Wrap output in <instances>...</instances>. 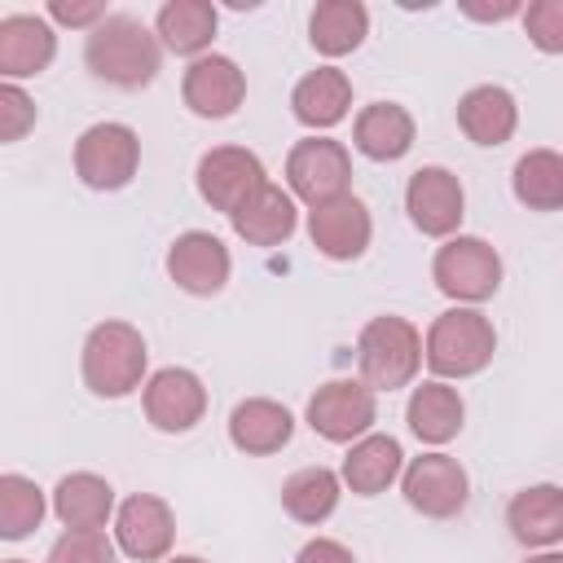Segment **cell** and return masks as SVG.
<instances>
[{
    "label": "cell",
    "mask_w": 563,
    "mask_h": 563,
    "mask_svg": "<svg viewBox=\"0 0 563 563\" xmlns=\"http://www.w3.org/2000/svg\"><path fill=\"white\" fill-rule=\"evenodd\" d=\"M290 435H295L290 409L268 396H251V400L233 405V413H229V440H233V449H242L251 457H268V453L286 449Z\"/></svg>",
    "instance_id": "obj_19"
},
{
    "label": "cell",
    "mask_w": 563,
    "mask_h": 563,
    "mask_svg": "<svg viewBox=\"0 0 563 563\" xmlns=\"http://www.w3.org/2000/svg\"><path fill=\"white\" fill-rule=\"evenodd\" d=\"M48 563H114V541L101 528H66L53 541Z\"/></svg>",
    "instance_id": "obj_32"
},
{
    "label": "cell",
    "mask_w": 563,
    "mask_h": 563,
    "mask_svg": "<svg viewBox=\"0 0 563 563\" xmlns=\"http://www.w3.org/2000/svg\"><path fill=\"white\" fill-rule=\"evenodd\" d=\"M180 97L198 119H229L246 97V75L238 70L233 57L202 53L189 62V70L180 79Z\"/></svg>",
    "instance_id": "obj_16"
},
{
    "label": "cell",
    "mask_w": 563,
    "mask_h": 563,
    "mask_svg": "<svg viewBox=\"0 0 563 563\" xmlns=\"http://www.w3.org/2000/svg\"><path fill=\"white\" fill-rule=\"evenodd\" d=\"M48 501L44 488L26 475H0V541H22L40 528Z\"/></svg>",
    "instance_id": "obj_31"
},
{
    "label": "cell",
    "mask_w": 563,
    "mask_h": 563,
    "mask_svg": "<svg viewBox=\"0 0 563 563\" xmlns=\"http://www.w3.org/2000/svg\"><path fill=\"white\" fill-rule=\"evenodd\" d=\"M290 110L303 128H334L352 110V79L339 66H317L295 84Z\"/></svg>",
    "instance_id": "obj_22"
},
{
    "label": "cell",
    "mask_w": 563,
    "mask_h": 563,
    "mask_svg": "<svg viewBox=\"0 0 563 563\" xmlns=\"http://www.w3.org/2000/svg\"><path fill=\"white\" fill-rule=\"evenodd\" d=\"M53 515L66 528H106V519L114 515V488H110V479H101L92 471L62 475L57 488H53Z\"/></svg>",
    "instance_id": "obj_27"
},
{
    "label": "cell",
    "mask_w": 563,
    "mask_h": 563,
    "mask_svg": "<svg viewBox=\"0 0 563 563\" xmlns=\"http://www.w3.org/2000/svg\"><path fill=\"white\" fill-rule=\"evenodd\" d=\"M431 277L435 286L457 299V303H484L497 295L501 286V255L484 242V238H449L440 251H435V264H431Z\"/></svg>",
    "instance_id": "obj_6"
},
{
    "label": "cell",
    "mask_w": 563,
    "mask_h": 563,
    "mask_svg": "<svg viewBox=\"0 0 563 563\" xmlns=\"http://www.w3.org/2000/svg\"><path fill=\"white\" fill-rule=\"evenodd\" d=\"M405 211L418 233L427 238H453L466 216L462 180L449 167H418L405 185Z\"/></svg>",
    "instance_id": "obj_11"
},
{
    "label": "cell",
    "mask_w": 563,
    "mask_h": 563,
    "mask_svg": "<svg viewBox=\"0 0 563 563\" xmlns=\"http://www.w3.org/2000/svg\"><path fill=\"white\" fill-rule=\"evenodd\" d=\"M369 233H374V220H369V207L356 194H339V198L308 211V238L325 260L343 264V260L365 255Z\"/></svg>",
    "instance_id": "obj_14"
},
{
    "label": "cell",
    "mask_w": 563,
    "mask_h": 563,
    "mask_svg": "<svg viewBox=\"0 0 563 563\" xmlns=\"http://www.w3.org/2000/svg\"><path fill=\"white\" fill-rule=\"evenodd\" d=\"M176 541V515L163 497L154 493H132L128 501H119L114 510V545L136 559V563H158L167 559Z\"/></svg>",
    "instance_id": "obj_12"
},
{
    "label": "cell",
    "mask_w": 563,
    "mask_h": 563,
    "mask_svg": "<svg viewBox=\"0 0 563 563\" xmlns=\"http://www.w3.org/2000/svg\"><path fill=\"white\" fill-rule=\"evenodd\" d=\"M497 352V330L479 308H449L431 321L427 339H422V361L431 365V374L444 378H471L479 369H488Z\"/></svg>",
    "instance_id": "obj_2"
},
{
    "label": "cell",
    "mask_w": 563,
    "mask_h": 563,
    "mask_svg": "<svg viewBox=\"0 0 563 563\" xmlns=\"http://www.w3.org/2000/svg\"><path fill=\"white\" fill-rule=\"evenodd\" d=\"M528 563H563V554H554V550H545V554H532Z\"/></svg>",
    "instance_id": "obj_38"
},
{
    "label": "cell",
    "mask_w": 563,
    "mask_h": 563,
    "mask_svg": "<svg viewBox=\"0 0 563 563\" xmlns=\"http://www.w3.org/2000/svg\"><path fill=\"white\" fill-rule=\"evenodd\" d=\"M136 167H141V136L128 123H92L75 141V176L97 194L123 189L136 176Z\"/></svg>",
    "instance_id": "obj_5"
},
{
    "label": "cell",
    "mask_w": 563,
    "mask_h": 563,
    "mask_svg": "<svg viewBox=\"0 0 563 563\" xmlns=\"http://www.w3.org/2000/svg\"><path fill=\"white\" fill-rule=\"evenodd\" d=\"M48 18L62 22V26H97L106 18V4H66V0H53L48 4Z\"/></svg>",
    "instance_id": "obj_36"
},
{
    "label": "cell",
    "mask_w": 563,
    "mask_h": 563,
    "mask_svg": "<svg viewBox=\"0 0 563 563\" xmlns=\"http://www.w3.org/2000/svg\"><path fill=\"white\" fill-rule=\"evenodd\" d=\"M405 418H409V431H413L422 444H449V440L462 431L466 405H462L457 387H449V383H440V378H427L422 387L409 391Z\"/></svg>",
    "instance_id": "obj_24"
},
{
    "label": "cell",
    "mask_w": 563,
    "mask_h": 563,
    "mask_svg": "<svg viewBox=\"0 0 563 563\" xmlns=\"http://www.w3.org/2000/svg\"><path fill=\"white\" fill-rule=\"evenodd\" d=\"M356 361H361V383L369 391L409 387L413 374L422 369V334L405 317H391V312L374 317L356 339Z\"/></svg>",
    "instance_id": "obj_4"
},
{
    "label": "cell",
    "mask_w": 563,
    "mask_h": 563,
    "mask_svg": "<svg viewBox=\"0 0 563 563\" xmlns=\"http://www.w3.org/2000/svg\"><path fill=\"white\" fill-rule=\"evenodd\" d=\"M216 4L211 0H167L154 18V40L180 57H202L216 40Z\"/></svg>",
    "instance_id": "obj_25"
},
{
    "label": "cell",
    "mask_w": 563,
    "mask_h": 563,
    "mask_svg": "<svg viewBox=\"0 0 563 563\" xmlns=\"http://www.w3.org/2000/svg\"><path fill=\"white\" fill-rule=\"evenodd\" d=\"M141 405H145V418L167 431V435H180V431H194L207 413V387L194 369L185 365H167L158 374H150L145 391H141Z\"/></svg>",
    "instance_id": "obj_13"
},
{
    "label": "cell",
    "mask_w": 563,
    "mask_h": 563,
    "mask_svg": "<svg viewBox=\"0 0 563 563\" xmlns=\"http://www.w3.org/2000/svg\"><path fill=\"white\" fill-rule=\"evenodd\" d=\"M400 488H405V501L427 519H453L466 510V497H471V479H466L462 462L449 453L413 457L400 471Z\"/></svg>",
    "instance_id": "obj_10"
},
{
    "label": "cell",
    "mask_w": 563,
    "mask_h": 563,
    "mask_svg": "<svg viewBox=\"0 0 563 563\" xmlns=\"http://www.w3.org/2000/svg\"><path fill=\"white\" fill-rule=\"evenodd\" d=\"M35 119H40V110H35L31 92L0 79V145L22 141V136L35 128Z\"/></svg>",
    "instance_id": "obj_33"
},
{
    "label": "cell",
    "mask_w": 563,
    "mask_h": 563,
    "mask_svg": "<svg viewBox=\"0 0 563 563\" xmlns=\"http://www.w3.org/2000/svg\"><path fill=\"white\" fill-rule=\"evenodd\" d=\"M471 18H484V22H497V18H510V13H519V4L515 0H501V4H462Z\"/></svg>",
    "instance_id": "obj_37"
},
{
    "label": "cell",
    "mask_w": 563,
    "mask_h": 563,
    "mask_svg": "<svg viewBox=\"0 0 563 563\" xmlns=\"http://www.w3.org/2000/svg\"><path fill=\"white\" fill-rule=\"evenodd\" d=\"M233 220V233L242 238V242H251V246H277V242H286L290 233H295V224H299V211H295V198L282 189V185H264L242 211H233L229 216Z\"/></svg>",
    "instance_id": "obj_26"
},
{
    "label": "cell",
    "mask_w": 563,
    "mask_h": 563,
    "mask_svg": "<svg viewBox=\"0 0 563 563\" xmlns=\"http://www.w3.org/2000/svg\"><path fill=\"white\" fill-rule=\"evenodd\" d=\"M523 26L532 35V44L541 53H559L563 48V0H537L523 13Z\"/></svg>",
    "instance_id": "obj_34"
},
{
    "label": "cell",
    "mask_w": 563,
    "mask_h": 563,
    "mask_svg": "<svg viewBox=\"0 0 563 563\" xmlns=\"http://www.w3.org/2000/svg\"><path fill=\"white\" fill-rule=\"evenodd\" d=\"M352 141L365 158L396 163L413 150V114L396 101H369L352 123Z\"/></svg>",
    "instance_id": "obj_21"
},
{
    "label": "cell",
    "mask_w": 563,
    "mask_h": 563,
    "mask_svg": "<svg viewBox=\"0 0 563 563\" xmlns=\"http://www.w3.org/2000/svg\"><path fill=\"white\" fill-rule=\"evenodd\" d=\"M378 418V400L361 378H330L308 400V427L330 444H352L369 435Z\"/></svg>",
    "instance_id": "obj_8"
},
{
    "label": "cell",
    "mask_w": 563,
    "mask_h": 563,
    "mask_svg": "<svg viewBox=\"0 0 563 563\" xmlns=\"http://www.w3.org/2000/svg\"><path fill=\"white\" fill-rule=\"evenodd\" d=\"M295 563H356V554H352L343 541H334V537H312V541L295 554Z\"/></svg>",
    "instance_id": "obj_35"
},
{
    "label": "cell",
    "mask_w": 563,
    "mask_h": 563,
    "mask_svg": "<svg viewBox=\"0 0 563 563\" xmlns=\"http://www.w3.org/2000/svg\"><path fill=\"white\" fill-rule=\"evenodd\" d=\"M365 31H369V9L361 0H321L308 18V40L325 57H343L361 48Z\"/></svg>",
    "instance_id": "obj_28"
},
{
    "label": "cell",
    "mask_w": 563,
    "mask_h": 563,
    "mask_svg": "<svg viewBox=\"0 0 563 563\" xmlns=\"http://www.w3.org/2000/svg\"><path fill=\"white\" fill-rule=\"evenodd\" d=\"M145 339L128 321H101L84 339V387L101 400H119L145 378Z\"/></svg>",
    "instance_id": "obj_3"
},
{
    "label": "cell",
    "mask_w": 563,
    "mask_h": 563,
    "mask_svg": "<svg viewBox=\"0 0 563 563\" xmlns=\"http://www.w3.org/2000/svg\"><path fill=\"white\" fill-rule=\"evenodd\" d=\"M506 528L528 550H550L563 537V488L559 484H532L519 488L506 506Z\"/></svg>",
    "instance_id": "obj_18"
},
{
    "label": "cell",
    "mask_w": 563,
    "mask_h": 563,
    "mask_svg": "<svg viewBox=\"0 0 563 563\" xmlns=\"http://www.w3.org/2000/svg\"><path fill=\"white\" fill-rule=\"evenodd\" d=\"M84 62H88V70L97 79L132 92V88L154 84L163 53H158L154 31L141 18H132V13H106L88 31V40H84Z\"/></svg>",
    "instance_id": "obj_1"
},
{
    "label": "cell",
    "mask_w": 563,
    "mask_h": 563,
    "mask_svg": "<svg viewBox=\"0 0 563 563\" xmlns=\"http://www.w3.org/2000/svg\"><path fill=\"white\" fill-rule=\"evenodd\" d=\"M4 563H31V559H4Z\"/></svg>",
    "instance_id": "obj_40"
},
{
    "label": "cell",
    "mask_w": 563,
    "mask_h": 563,
    "mask_svg": "<svg viewBox=\"0 0 563 563\" xmlns=\"http://www.w3.org/2000/svg\"><path fill=\"white\" fill-rule=\"evenodd\" d=\"M233 273V260H229V246L207 233V229H189L172 242L167 251V277L185 290V295H220L224 282Z\"/></svg>",
    "instance_id": "obj_15"
},
{
    "label": "cell",
    "mask_w": 563,
    "mask_h": 563,
    "mask_svg": "<svg viewBox=\"0 0 563 563\" xmlns=\"http://www.w3.org/2000/svg\"><path fill=\"white\" fill-rule=\"evenodd\" d=\"M286 185H290V198H303L308 207H321V202L347 194L352 154L343 150V141L308 136L286 154Z\"/></svg>",
    "instance_id": "obj_7"
},
{
    "label": "cell",
    "mask_w": 563,
    "mask_h": 563,
    "mask_svg": "<svg viewBox=\"0 0 563 563\" xmlns=\"http://www.w3.org/2000/svg\"><path fill=\"white\" fill-rule=\"evenodd\" d=\"M405 471V453H400V440L396 435H361L352 440L347 457H343V475L339 484H347L356 497H378L387 493Z\"/></svg>",
    "instance_id": "obj_20"
},
{
    "label": "cell",
    "mask_w": 563,
    "mask_h": 563,
    "mask_svg": "<svg viewBox=\"0 0 563 563\" xmlns=\"http://www.w3.org/2000/svg\"><path fill=\"white\" fill-rule=\"evenodd\" d=\"M339 475L330 466H303L282 484V506L295 523H325L339 506Z\"/></svg>",
    "instance_id": "obj_29"
},
{
    "label": "cell",
    "mask_w": 563,
    "mask_h": 563,
    "mask_svg": "<svg viewBox=\"0 0 563 563\" xmlns=\"http://www.w3.org/2000/svg\"><path fill=\"white\" fill-rule=\"evenodd\" d=\"M57 57V31L40 13L0 18V79H31Z\"/></svg>",
    "instance_id": "obj_17"
},
{
    "label": "cell",
    "mask_w": 563,
    "mask_h": 563,
    "mask_svg": "<svg viewBox=\"0 0 563 563\" xmlns=\"http://www.w3.org/2000/svg\"><path fill=\"white\" fill-rule=\"evenodd\" d=\"M457 128L475 145H506L519 128V106L501 84H479L457 101Z\"/></svg>",
    "instance_id": "obj_23"
},
{
    "label": "cell",
    "mask_w": 563,
    "mask_h": 563,
    "mask_svg": "<svg viewBox=\"0 0 563 563\" xmlns=\"http://www.w3.org/2000/svg\"><path fill=\"white\" fill-rule=\"evenodd\" d=\"M510 185L528 211H559L563 207V158L554 150H528L515 163Z\"/></svg>",
    "instance_id": "obj_30"
},
{
    "label": "cell",
    "mask_w": 563,
    "mask_h": 563,
    "mask_svg": "<svg viewBox=\"0 0 563 563\" xmlns=\"http://www.w3.org/2000/svg\"><path fill=\"white\" fill-rule=\"evenodd\" d=\"M167 563H207V559H198V554H176V559H167Z\"/></svg>",
    "instance_id": "obj_39"
},
{
    "label": "cell",
    "mask_w": 563,
    "mask_h": 563,
    "mask_svg": "<svg viewBox=\"0 0 563 563\" xmlns=\"http://www.w3.org/2000/svg\"><path fill=\"white\" fill-rule=\"evenodd\" d=\"M268 185L260 154L242 150V145H216L198 158V194L202 202H211V211H242L260 189Z\"/></svg>",
    "instance_id": "obj_9"
}]
</instances>
